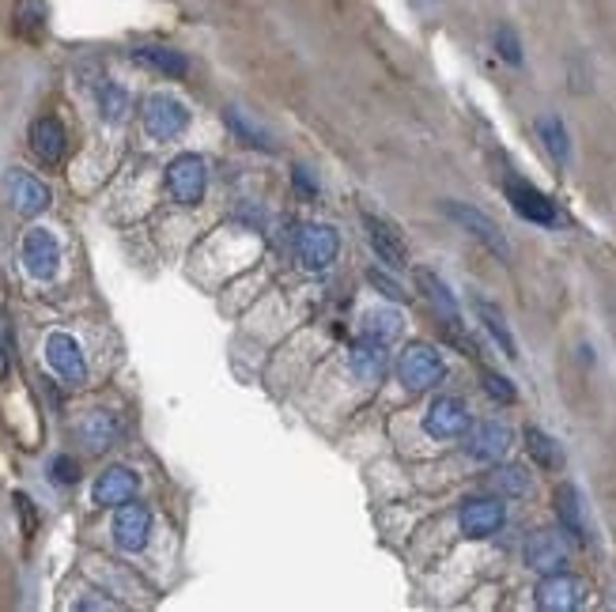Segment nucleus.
<instances>
[{
	"label": "nucleus",
	"instance_id": "1",
	"mask_svg": "<svg viewBox=\"0 0 616 612\" xmlns=\"http://www.w3.org/2000/svg\"><path fill=\"white\" fill-rule=\"evenodd\" d=\"M397 378H401V386L409 393H428L446 378V363L431 344L416 340L397 359Z\"/></svg>",
	"mask_w": 616,
	"mask_h": 612
},
{
	"label": "nucleus",
	"instance_id": "2",
	"mask_svg": "<svg viewBox=\"0 0 616 612\" xmlns=\"http://www.w3.org/2000/svg\"><path fill=\"white\" fill-rule=\"evenodd\" d=\"M140 121H144V133L152 136V140H174V136L186 133L189 110L182 99H174L167 91H155L140 106Z\"/></svg>",
	"mask_w": 616,
	"mask_h": 612
},
{
	"label": "nucleus",
	"instance_id": "3",
	"mask_svg": "<svg viewBox=\"0 0 616 612\" xmlns=\"http://www.w3.org/2000/svg\"><path fill=\"white\" fill-rule=\"evenodd\" d=\"M341 254V238L329 223H303L295 235V257L307 272H326Z\"/></svg>",
	"mask_w": 616,
	"mask_h": 612
},
{
	"label": "nucleus",
	"instance_id": "4",
	"mask_svg": "<svg viewBox=\"0 0 616 612\" xmlns=\"http://www.w3.org/2000/svg\"><path fill=\"white\" fill-rule=\"evenodd\" d=\"M205 189H208V167L201 155H178L171 159V167H167V193H171V201L178 204H201L205 201Z\"/></svg>",
	"mask_w": 616,
	"mask_h": 612
},
{
	"label": "nucleus",
	"instance_id": "5",
	"mask_svg": "<svg viewBox=\"0 0 616 612\" xmlns=\"http://www.w3.org/2000/svg\"><path fill=\"white\" fill-rule=\"evenodd\" d=\"M443 212H446V216H450L454 223H458L462 231H469V235L477 238V242H484V246H488V250H492L496 257H503V261L511 257L507 235H503V231H499V223L492 220V216H484L480 208H473V204H462V201H446Z\"/></svg>",
	"mask_w": 616,
	"mask_h": 612
},
{
	"label": "nucleus",
	"instance_id": "6",
	"mask_svg": "<svg viewBox=\"0 0 616 612\" xmlns=\"http://www.w3.org/2000/svg\"><path fill=\"white\" fill-rule=\"evenodd\" d=\"M469 427H473V416H469V405H465L462 397L443 393L424 412V431H428L431 439H462Z\"/></svg>",
	"mask_w": 616,
	"mask_h": 612
},
{
	"label": "nucleus",
	"instance_id": "7",
	"mask_svg": "<svg viewBox=\"0 0 616 612\" xmlns=\"http://www.w3.org/2000/svg\"><path fill=\"white\" fill-rule=\"evenodd\" d=\"M533 601L545 612H575L586 605V586H582V578L567 575V571H552V575L541 578Z\"/></svg>",
	"mask_w": 616,
	"mask_h": 612
},
{
	"label": "nucleus",
	"instance_id": "8",
	"mask_svg": "<svg viewBox=\"0 0 616 612\" xmlns=\"http://www.w3.org/2000/svg\"><path fill=\"white\" fill-rule=\"evenodd\" d=\"M46 363H50V371L57 374L61 382H69V386L87 382L84 348H80V340L72 337V333H50V337H46Z\"/></svg>",
	"mask_w": 616,
	"mask_h": 612
},
{
	"label": "nucleus",
	"instance_id": "9",
	"mask_svg": "<svg viewBox=\"0 0 616 612\" xmlns=\"http://www.w3.org/2000/svg\"><path fill=\"white\" fill-rule=\"evenodd\" d=\"M19 257H23V269L31 272L35 280H53V276H57V265H61V246H57V238H53L46 227H31V231L23 235Z\"/></svg>",
	"mask_w": 616,
	"mask_h": 612
},
{
	"label": "nucleus",
	"instance_id": "10",
	"mask_svg": "<svg viewBox=\"0 0 616 612\" xmlns=\"http://www.w3.org/2000/svg\"><path fill=\"white\" fill-rule=\"evenodd\" d=\"M503 189H507V201H511V208L522 216V220L537 223V227H556V204L548 201L541 189H533L530 182H522V178H507L503 182Z\"/></svg>",
	"mask_w": 616,
	"mask_h": 612
},
{
	"label": "nucleus",
	"instance_id": "11",
	"mask_svg": "<svg viewBox=\"0 0 616 612\" xmlns=\"http://www.w3.org/2000/svg\"><path fill=\"white\" fill-rule=\"evenodd\" d=\"M148 533H152V510L137 499L121 503L114 514V544L121 552H140L148 544Z\"/></svg>",
	"mask_w": 616,
	"mask_h": 612
},
{
	"label": "nucleus",
	"instance_id": "12",
	"mask_svg": "<svg viewBox=\"0 0 616 612\" xmlns=\"http://www.w3.org/2000/svg\"><path fill=\"white\" fill-rule=\"evenodd\" d=\"M31 152L42 167H61L65 163V148H69V136H65V125L53 118V114H42V118L31 121Z\"/></svg>",
	"mask_w": 616,
	"mask_h": 612
},
{
	"label": "nucleus",
	"instance_id": "13",
	"mask_svg": "<svg viewBox=\"0 0 616 612\" xmlns=\"http://www.w3.org/2000/svg\"><path fill=\"white\" fill-rule=\"evenodd\" d=\"M363 227H367V238H371L375 254L382 257L390 269H405V265H409V246H405L401 231L394 227V220L375 216V212H363Z\"/></svg>",
	"mask_w": 616,
	"mask_h": 612
},
{
	"label": "nucleus",
	"instance_id": "14",
	"mask_svg": "<svg viewBox=\"0 0 616 612\" xmlns=\"http://www.w3.org/2000/svg\"><path fill=\"white\" fill-rule=\"evenodd\" d=\"M503 522H507V507H503L499 499H469V503H462V510H458V526H462V533L465 537H477V541L496 537L499 529H503Z\"/></svg>",
	"mask_w": 616,
	"mask_h": 612
},
{
	"label": "nucleus",
	"instance_id": "15",
	"mask_svg": "<svg viewBox=\"0 0 616 612\" xmlns=\"http://www.w3.org/2000/svg\"><path fill=\"white\" fill-rule=\"evenodd\" d=\"M4 186H8V201H12V208H16L19 216H42L53 201L50 186L38 182L35 174H27V170H8Z\"/></svg>",
	"mask_w": 616,
	"mask_h": 612
},
{
	"label": "nucleus",
	"instance_id": "16",
	"mask_svg": "<svg viewBox=\"0 0 616 612\" xmlns=\"http://www.w3.org/2000/svg\"><path fill=\"white\" fill-rule=\"evenodd\" d=\"M522 556H526V563H530L533 571L552 575V571H564L567 567V544L556 529H533L530 537H526Z\"/></svg>",
	"mask_w": 616,
	"mask_h": 612
},
{
	"label": "nucleus",
	"instance_id": "17",
	"mask_svg": "<svg viewBox=\"0 0 616 612\" xmlns=\"http://www.w3.org/2000/svg\"><path fill=\"white\" fill-rule=\"evenodd\" d=\"M511 450V427L499 420H484L465 431V454L473 461H499Z\"/></svg>",
	"mask_w": 616,
	"mask_h": 612
},
{
	"label": "nucleus",
	"instance_id": "18",
	"mask_svg": "<svg viewBox=\"0 0 616 612\" xmlns=\"http://www.w3.org/2000/svg\"><path fill=\"white\" fill-rule=\"evenodd\" d=\"M76 431H80V439H84L91 454H103V450H110L125 435V420H121L118 412H110V408H91Z\"/></svg>",
	"mask_w": 616,
	"mask_h": 612
},
{
	"label": "nucleus",
	"instance_id": "19",
	"mask_svg": "<svg viewBox=\"0 0 616 612\" xmlns=\"http://www.w3.org/2000/svg\"><path fill=\"white\" fill-rule=\"evenodd\" d=\"M137 488H140L137 473H133V469H125V465H114V469H106V473L95 480L91 499H95L99 507H121V503L137 499Z\"/></svg>",
	"mask_w": 616,
	"mask_h": 612
},
{
	"label": "nucleus",
	"instance_id": "20",
	"mask_svg": "<svg viewBox=\"0 0 616 612\" xmlns=\"http://www.w3.org/2000/svg\"><path fill=\"white\" fill-rule=\"evenodd\" d=\"M556 518H560L567 537H575L579 544H590V522H586V507H582V495L575 484L556 488Z\"/></svg>",
	"mask_w": 616,
	"mask_h": 612
},
{
	"label": "nucleus",
	"instance_id": "21",
	"mask_svg": "<svg viewBox=\"0 0 616 612\" xmlns=\"http://www.w3.org/2000/svg\"><path fill=\"white\" fill-rule=\"evenodd\" d=\"M137 65L152 68V72H159V76H167V80H182V76H189V57L186 53L171 50V46H155V42H148V46H133V53H129Z\"/></svg>",
	"mask_w": 616,
	"mask_h": 612
},
{
	"label": "nucleus",
	"instance_id": "22",
	"mask_svg": "<svg viewBox=\"0 0 616 612\" xmlns=\"http://www.w3.org/2000/svg\"><path fill=\"white\" fill-rule=\"evenodd\" d=\"M416 288L424 291V299L435 306V314L443 318V325H454L462 322V314H458V299H454V291L446 288L443 280L435 276L431 269H416Z\"/></svg>",
	"mask_w": 616,
	"mask_h": 612
},
{
	"label": "nucleus",
	"instance_id": "23",
	"mask_svg": "<svg viewBox=\"0 0 616 612\" xmlns=\"http://www.w3.org/2000/svg\"><path fill=\"white\" fill-rule=\"evenodd\" d=\"M386 359H390V344H378V340L360 337L352 344V374L363 382H375L386 374Z\"/></svg>",
	"mask_w": 616,
	"mask_h": 612
},
{
	"label": "nucleus",
	"instance_id": "24",
	"mask_svg": "<svg viewBox=\"0 0 616 612\" xmlns=\"http://www.w3.org/2000/svg\"><path fill=\"white\" fill-rule=\"evenodd\" d=\"M477 318L484 322V329L492 333V340L503 348V356L518 359V340H514L511 325H507V318H503V310H499L496 303H488V299H477Z\"/></svg>",
	"mask_w": 616,
	"mask_h": 612
},
{
	"label": "nucleus",
	"instance_id": "25",
	"mask_svg": "<svg viewBox=\"0 0 616 612\" xmlns=\"http://www.w3.org/2000/svg\"><path fill=\"white\" fill-rule=\"evenodd\" d=\"M401 329H405L401 310H371V314H363L360 337L378 340V344H394V340L401 337Z\"/></svg>",
	"mask_w": 616,
	"mask_h": 612
},
{
	"label": "nucleus",
	"instance_id": "26",
	"mask_svg": "<svg viewBox=\"0 0 616 612\" xmlns=\"http://www.w3.org/2000/svg\"><path fill=\"white\" fill-rule=\"evenodd\" d=\"M223 121H227V129L239 136L246 148H257V152H276V144L269 140V133L246 118L239 106H227V110H223Z\"/></svg>",
	"mask_w": 616,
	"mask_h": 612
},
{
	"label": "nucleus",
	"instance_id": "27",
	"mask_svg": "<svg viewBox=\"0 0 616 612\" xmlns=\"http://www.w3.org/2000/svg\"><path fill=\"white\" fill-rule=\"evenodd\" d=\"M537 136H541V144H545V152L567 167V159H571V136H567L564 121L556 118V114H545V118H537Z\"/></svg>",
	"mask_w": 616,
	"mask_h": 612
},
{
	"label": "nucleus",
	"instance_id": "28",
	"mask_svg": "<svg viewBox=\"0 0 616 612\" xmlns=\"http://www.w3.org/2000/svg\"><path fill=\"white\" fill-rule=\"evenodd\" d=\"M526 450H530V458L541 465V469H560L564 465V454H560V446H556V439L552 435H545L541 427H526Z\"/></svg>",
	"mask_w": 616,
	"mask_h": 612
},
{
	"label": "nucleus",
	"instance_id": "29",
	"mask_svg": "<svg viewBox=\"0 0 616 612\" xmlns=\"http://www.w3.org/2000/svg\"><path fill=\"white\" fill-rule=\"evenodd\" d=\"M95 99H99V114L106 121H121L125 118V110H129V95H125V87L118 80H110L103 76V84L95 87Z\"/></svg>",
	"mask_w": 616,
	"mask_h": 612
},
{
	"label": "nucleus",
	"instance_id": "30",
	"mask_svg": "<svg viewBox=\"0 0 616 612\" xmlns=\"http://www.w3.org/2000/svg\"><path fill=\"white\" fill-rule=\"evenodd\" d=\"M42 27H46V4L42 0H23L16 8V31L23 38H42Z\"/></svg>",
	"mask_w": 616,
	"mask_h": 612
},
{
	"label": "nucleus",
	"instance_id": "31",
	"mask_svg": "<svg viewBox=\"0 0 616 612\" xmlns=\"http://www.w3.org/2000/svg\"><path fill=\"white\" fill-rule=\"evenodd\" d=\"M492 488L503 495H530V473L522 469V465H503V469H496L492 473Z\"/></svg>",
	"mask_w": 616,
	"mask_h": 612
},
{
	"label": "nucleus",
	"instance_id": "32",
	"mask_svg": "<svg viewBox=\"0 0 616 612\" xmlns=\"http://www.w3.org/2000/svg\"><path fill=\"white\" fill-rule=\"evenodd\" d=\"M496 53L507 61V65H522V42H518V34L511 31V27H499L496 31Z\"/></svg>",
	"mask_w": 616,
	"mask_h": 612
},
{
	"label": "nucleus",
	"instance_id": "33",
	"mask_svg": "<svg viewBox=\"0 0 616 612\" xmlns=\"http://www.w3.org/2000/svg\"><path fill=\"white\" fill-rule=\"evenodd\" d=\"M484 390L492 393L496 401H503V405H511L514 397H518V393H514V382L511 378H503L499 371H484Z\"/></svg>",
	"mask_w": 616,
	"mask_h": 612
},
{
	"label": "nucleus",
	"instance_id": "34",
	"mask_svg": "<svg viewBox=\"0 0 616 612\" xmlns=\"http://www.w3.org/2000/svg\"><path fill=\"white\" fill-rule=\"evenodd\" d=\"M50 476L57 484H76V480H80V461L69 458V454H57V458L50 461Z\"/></svg>",
	"mask_w": 616,
	"mask_h": 612
},
{
	"label": "nucleus",
	"instance_id": "35",
	"mask_svg": "<svg viewBox=\"0 0 616 612\" xmlns=\"http://www.w3.org/2000/svg\"><path fill=\"white\" fill-rule=\"evenodd\" d=\"M367 280H371V288H378L386 299H394V303H401L405 299V288L397 284L390 272H382V269H367Z\"/></svg>",
	"mask_w": 616,
	"mask_h": 612
},
{
	"label": "nucleus",
	"instance_id": "36",
	"mask_svg": "<svg viewBox=\"0 0 616 612\" xmlns=\"http://www.w3.org/2000/svg\"><path fill=\"white\" fill-rule=\"evenodd\" d=\"M12 348H16V337H12V322L0 314V382L12 367Z\"/></svg>",
	"mask_w": 616,
	"mask_h": 612
},
{
	"label": "nucleus",
	"instance_id": "37",
	"mask_svg": "<svg viewBox=\"0 0 616 612\" xmlns=\"http://www.w3.org/2000/svg\"><path fill=\"white\" fill-rule=\"evenodd\" d=\"M16 510H19V518H23V533H27V537H35L38 514H35V507H31V499H27L23 492H16Z\"/></svg>",
	"mask_w": 616,
	"mask_h": 612
},
{
	"label": "nucleus",
	"instance_id": "38",
	"mask_svg": "<svg viewBox=\"0 0 616 612\" xmlns=\"http://www.w3.org/2000/svg\"><path fill=\"white\" fill-rule=\"evenodd\" d=\"M291 182H295V189H299L303 197H314V193H318V186L310 182V174H307V170H303V167H295V170H291Z\"/></svg>",
	"mask_w": 616,
	"mask_h": 612
}]
</instances>
